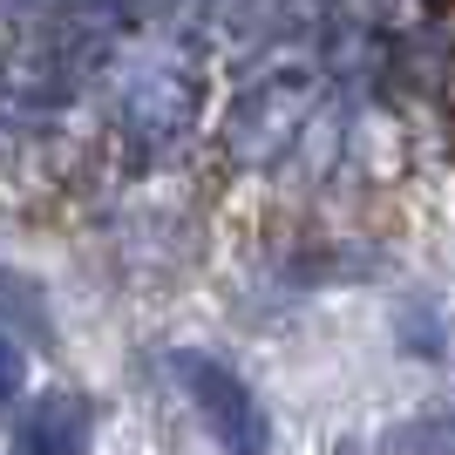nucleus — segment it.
I'll return each mask as SVG.
<instances>
[{
	"instance_id": "f03ea898",
	"label": "nucleus",
	"mask_w": 455,
	"mask_h": 455,
	"mask_svg": "<svg viewBox=\"0 0 455 455\" xmlns=\"http://www.w3.org/2000/svg\"><path fill=\"white\" fill-rule=\"evenodd\" d=\"M95 442V408L82 395H41L14 428V455H89Z\"/></svg>"
},
{
	"instance_id": "7ed1b4c3",
	"label": "nucleus",
	"mask_w": 455,
	"mask_h": 455,
	"mask_svg": "<svg viewBox=\"0 0 455 455\" xmlns=\"http://www.w3.org/2000/svg\"><path fill=\"white\" fill-rule=\"evenodd\" d=\"M14 387H20V361H14V347L0 340V401L14 395Z\"/></svg>"
},
{
	"instance_id": "f257e3e1",
	"label": "nucleus",
	"mask_w": 455,
	"mask_h": 455,
	"mask_svg": "<svg viewBox=\"0 0 455 455\" xmlns=\"http://www.w3.org/2000/svg\"><path fill=\"white\" fill-rule=\"evenodd\" d=\"M177 380H184L190 408L204 415L211 442L225 455H266L272 435H266V415H259V401L225 361H211V354H177Z\"/></svg>"
}]
</instances>
